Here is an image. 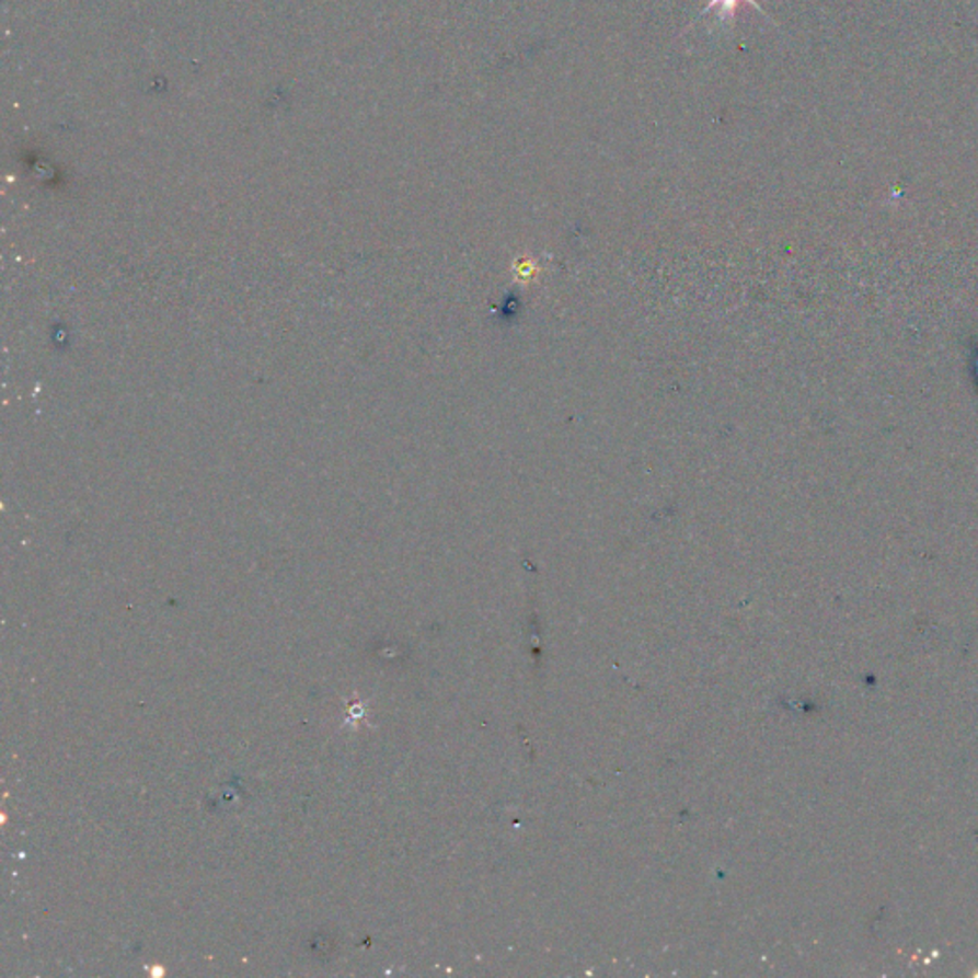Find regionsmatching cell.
I'll return each mask as SVG.
<instances>
[{
  "instance_id": "1",
  "label": "cell",
  "mask_w": 978,
  "mask_h": 978,
  "mask_svg": "<svg viewBox=\"0 0 978 978\" xmlns=\"http://www.w3.org/2000/svg\"><path fill=\"white\" fill-rule=\"evenodd\" d=\"M741 2L751 4V7L757 8L759 12H762V14H764V10H762L761 4H759L757 0H710V2H707V7L703 8L702 14L698 15V18H702V15L707 14L711 8H718V22H728L730 23V25H734V18H736V8H738Z\"/></svg>"
}]
</instances>
